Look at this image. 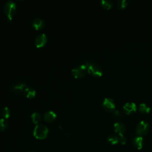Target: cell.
Here are the masks:
<instances>
[{"mask_svg": "<svg viewBox=\"0 0 152 152\" xmlns=\"http://www.w3.org/2000/svg\"><path fill=\"white\" fill-rule=\"evenodd\" d=\"M48 134V129L43 124H37L33 131L34 137L39 140H43L47 137Z\"/></svg>", "mask_w": 152, "mask_h": 152, "instance_id": "3", "label": "cell"}, {"mask_svg": "<svg viewBox=\"0 0 152 152\" xmlns=\"http://www.w3.org/2000/svg\"><path fill=\"white\" fill-rule=\"evenodd\" d=\"M56 118V114L53 111H48L43 115V119L48 122H52L55 120Z\"/></svg>", "mask_w": 152, "mask_h": 152, "instance_id": "12", "label": "cell"}, {"mask_svg": "<svg viewBox=\"0 0 152 152\" xmlns=\"http://www.w3.org/2000/svg\"><path fill=\"white\" fill-rule=\"evenodd\" d=\"M128 2L126 0H119L117 2V7L120 10H124L128 6Z\"/></svg>", "mask_w": 152, "mask_h": 152, "instance_id": "19", "label": "cell"}, {"mask_svg": "<svg viewBox=\"0 0 152 152\" xmlns=\"http://www.w3.org/2000/svg\"><path fill=\"white\" fill-rule=\"evenodd\" d=\"M8 122L5 119H0V131H2L8 128Z\"/></svg>", "mask_w": 152, "mask_h": 152, "instance_id": "21", "label": "cell"}, {"mask_svg": "<svg viewBox=\"0 0 152 152\" xmlns=\"http://www.w3.org/2000/svg\"><path fill=\"white\" fill-rule=\"evenodd\" d=\"M104 109L108 112H113L115 110V103L113 100L110 97H106L103 102Z\"/></svg>", "mask_w": 152, "mask_h": 152, "instance_id": "6", "label": "cell"}, {"mask_svg": "<svg viewBox=\"0 0 152 152\" xmlns=\"http://www.w3.org/2000/svg\"><path fill=\"white\" fill-rule=\"evenodd\" d=\"M138 110L143 113H148L151 110V107L145 103H141L138 106Z\"/></svg>", "mask_w": 152, "mask_h": 152, "instance_id": "15", "label": "cell"}, {"mask_svg": "<svg viewBox=\"0 0 152 152\" xmlns=\"http://www.w3.org/2000/svg\"><path fill=\"white\" fill-rule=\"evenodd\" d=\"M1 114L5 119H8L10 116V110L9 108L8 107H3L1 109Z\"/></svg>", "mask_w": 152, "mask_h": 152, "instance_id": "20", "label": "cell"}, {"mask_svg": "<svg viewBox=\"0 0 152 152\" xmlns=\"http://www.w3.org/2000/svg\"><path fill=\"white\" fill-rule=\"evenodd\" d=\"M83 64L87 67V71L91 75L95 77H100L102 75L103 70L98 64L89 61H86Z\"/></svg>", "mask_w": 152, "mask_h": 152, "instance_id": "1", "label": "cell"}, {"mask_svg": "<svg viewBox=\"0 0 152 152\" xmlns=\"http://www.w3.org/2000/svg\"><path fill=\"white\" fill-rule=\"evenodd\" d=\"M23 94L25 97L29 98V99H32L35 97L36 96V91L34 90L33 88L27 87L23 91Z\"/></svg>", "mask_w": 152, "mask_h": 152, "instance_id": "14", "label": "cell"}, {"mask_svg": "<svg viewBox=\"0 0 152 152\" xmlns=\"http://www.w3.org/2000/svg\"><path fill=\"white\" fill-rule=\"evenodd\" d=\"M149 128L148 123L145 121H141L137 125L136 132L138 136L142 137L148 133Z\"/></svg>", "mask_w": 152, "mask_h": 152, "instance_id": "5", "label": "cell"}, {"mask_svg": "<svg viewBox=\"0 0 152 152\" xmlns=\"http://www.w3.org/2000/svg\"><path fill=\"white\" fill-rule=\"evenodd\" d=\"M126 141H127V139H126V137L124 135H120L119 137V142L122 144V145H124L126 143Z\"/></svg>", "mask_w": 152, "mask_h": 152, "instance_id": "22", "label": "cell"}, {"mask_svg": "<svg viewBox=\"0 0 152 152\" xmlns=\"http://www.w3.org/2000/svg\"><path fill=\"white\" fill-rule=\"evenodd\" d=\"M31 120H32L33 122L35 124H37L40 121L41 116H40V114L39 112H33L31 114Z\"/></svg>", "mask_w": 152, "mask_h": 152, "instance_id": "18", "label": "cell"}, {"mask_svg": "<svg viewBox=\"0 0 152 152\" xmlns=\"http://www.w3.org/2000/svg\"><path fill=\"white\" fill-rule=\"evenodd\" d=\"M112 113H113V115L114 116H119L121 115L120 111H119V110H116V109H115L113 112H112Z\"/></svg>", "mask_w": 152, "mask_h": 152, "instance_id": "23", "label": "cell"}, {"mask_svg": "<svg viewBox=\"0 0 152 152\" xmlns=\"http://www.w3.org/2000/svg\"><path fill=\"white\" fill-rule=\"evenodd\" d=\"M137 110V105L133 102H127L123 106L124 112L126 115L134 113Z\"/></svg>", "mask_w": 152, "mask_h": 152, "instance_id": "9", "label": "cell"}, {"mask_svg": "<svg viewBox=\"0 0 152 152\" xmlns=\"http://www.w3.org/2000/svg\"><path fill=\"white\" fill-rule=\"evenodd\" d=\"M115 132L119 135H122L126 131V127L124 123L122 122H116L113 125Z\"/></svg>", "mask_w": 152, "mask_h": 152, "instance_id": "10", "label": "cell"}, {"mask_svg": "<svg viewBox=\"0 0 152 152\" xmlns=\"http://www.w3.org/2000/svg\"><path fill=\"white\" fill-rule=\"evenodd\" d=\"M132 143L137 149L141 150L143 146V138L140 136L135 137L132 140Z\"/></svg>", "mask_w": 152, "mask_h": 152, "instance_id": "13", "label": "cell"}, {"mask_svg": "<svg viewBox=\"0 0 152 152\" xmlns=\"http://www.w3.org/2000/svg\"><path fill=\"white\" fill-rule=\"evenodd\" d=\"M107 140L110 144L114 145L119 142V137L115 134H110L107 137Z\"/></svg>", "mask_w": 152, "mask_h": 152, "instance_id": "16", "label": "cell"}, {"mask_svg": "<svg viewBox=\"0 0 152 152\" xmlns=\"http://www.w3.org/2000/svg\"><path fill=\"white\" fill-rule=\"evenodd\" d=\"M31 26L34 29L39 30L43 28L45 26V22L40 18H36L32 21Z\"/></svg>", "mask_w": 152, "mask_h": 152, "instance_id": "11", "label": "cell"}, {"mask_svg": "<svg viewBox=\"0 0 152 152\" xmlns=\"http://www.w3.org/2000/svg\"><path fill=\"white\" fill-rule=\"evenodd\" d=\"M48 42V38L45 34L42 33L38 34L34 39V45L38 48H42L46 45Z\"/></svg>", "mask_w": 152, "mask_h": 152, "instance_id": "7", "label": "cell"}, {"mask_svg": "<svg viewBox=\"0 0 152 152\" xmlns=\"http://www.w3.org/2000/svg\"><path fill=\"white\" fill-rule=\"evenodd\" d=\"M27 152H35V151H28Z\"/></svg>", "mask_w": 152, "mask_h": 152, "instance_id": "24", "label": "cell"}, {"mask_svg": "<svg viewBox=\"0 0 152 152\" xmlns=\"http://www.w3.org/2000/svg\"><path fill=\"white\" fill-rule=\"evenodd\" d=\"M87 71V67L83 65H77L75 67H74L72 69L71 72L72 75L76 78H82L83 77L86 72Z\"/></svg>", "mask_w": 152, "mask_h": 152, "instance_id": "4", "label": "cell"}, {"mask_svg": "<svg viewBox=\"0 0 152 152\" xmlns=\"http://www.w3.org/2000/svg\"><path fill=\"white\" fill-rule=\"evenodd\" d=\"M100 4L103 8L107 10H110L113 5L112 2L110 0H102L100 1Z\"/></svg>", "mask_w": 152, "mask_h": 152, "instance_id": "17", "label": "cell"}, {"mask_svg": "<svg viewBox=\"0 0 152 152\" xmlns=\"http://www.w3.org/2000/svg\"><path fill=\"white\" fill-rule=\"evenodd\" d=\"M27 88V84L24 82H17L11 86L10 90L15 93H23L24 90Z\"/></svg>", "mask_w": 152, "mask_h": 152, "instance_id": "8", "label": "cell"}, {"mask_svg": "<svg viewBox=\"0 0 152 152\" xmlns=\"http://www.w3.org/2000/svg\"><path fill=\"white\" fill-rule=\"evenodd\" d=\"M3 9L5 14L7 16V21H10L17 11L15 4L13 1H8L5 3Z\"/></svg>", "mask_w": 152, "mask_h": 152, "instance_id": "2", "label": "cell"}]
</instances>
